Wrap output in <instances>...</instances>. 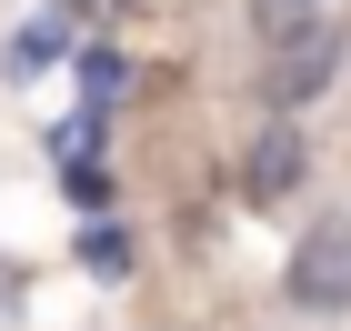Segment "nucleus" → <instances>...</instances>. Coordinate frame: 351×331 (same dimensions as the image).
<instances>
[{
  "mask_svg": "<svg viewBox=\"0 0 351 331\" xmlns=\"http://www.w3.org/2000/svg\"><path fill=\"white\" fill-rule=\"evenodd\" d=\"M301 171H311V151H301V131L281 121V131H261V140H251L241 181H251V201H291V191H301Z\"/></svg>",
  "mask_w": 351,
  "mask_h": 331,
  "instance_id": "obj_3",
  "label": "nucleus"
},
{
  "mask_svg": "<svg viewBox=\"0 0 351 331\" xmlns=\"http://www.w3.org/2000/svg\"><path fill=\"white\" fill-rule=\"evenodd\" d=\"M90 271H101V281H121V271H131V251H121V231H101V241H90Z\"/></svg>",
  "mask_w": 351,
  "mask_h": 331,
  "instance_id": "obj_5",
  "label": "nucleus"
},
{
  "mask_svg": "<svg viewBox=\"0 0 351 331\" xmlns=\"http://www.w3.org/2000/svg\"><path fill=\"white\" fill-rule=\"evenodd\" d=\"M331 0H251V21H261V40H281V30H301V21H322Z\"/></svg>",
  "mask_w": 351,
  "mask_h": 331,
  "instance_id": "obj_4",
  "label": "nucleus"
},
{
  "mask_svg": "<svg viewBox=\"0 0 351 331\" xmlns=\"http://www.w3.org/2000/svg\"><path fill=\"white\" fill-rule=\"evenodd\" d=\"M331 60H341V30H331V21L281 30V40H271V101H281V110H291V101H311V90L331 81Z\"/></svg>",
  "mask_w": 351,
  "mask_h": 331,
  "instance_id": "obj_2",
  "label": "nucleus"
},
{
  "mask_svg": "<svg viewBox=\"0 0 351 331\" xmlns=\"http://www.w3.org/2000/svg\"><path fill=\"white\" fill-rule=\"evenodd\" d=\"M291 302L301 311H351V211H322L291 251Z\"/></svg>",
  "mask_w": 351,
  "mask_h": 331,
  "instance_id": "obj_1",
  "label": "nucleus"
}]
</instances>
